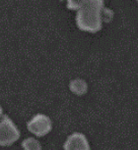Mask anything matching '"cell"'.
I'll return each mask as SVG.
<instances>
[{"label":"cell","mask_w":138,"mask_h":150,"mask_svg":"<svg viewBox=\"0 0 138 150\" xmlns=\"http://www.w3.org/2000/svg\"><path fill=\"white\" fill-rule=\"evenodd\" d=\"M87 0H66V6L70 10H78Z\"/></svg>","instance_id":"obj_7"},{"label":"cell","mask_w":138,"mask_h":150,"mask_svg":"<svg viewBox=\"0 0 138 150\" xmlns=\"http://www.w3.org/2000/svg\"><path fill=\"white\" fill-rule=\"evenodd\" d=\"M2 117H3V109H2V107L0 106V120H1Z\"/></svg>","instance_id":"obj_8"},{"label":"cell","mask_w":138,"mask_h":150,"mask_svg":"<svg viewBox=\"0 0 138 150\" xmlns=\"http://www.w3.org/2000/svg\"><path fill=\"white\" fill-rule=\"evenodd\" d=\"M20 137V132L13 120L8 115H3L0 120V146H9Z\"/></svg>","instance_id":"obj_2"},{"label":"cell","mask_w":138,"mask_h":150,"mask_svg":"<svg viewBox=\"0 0 138 150\" xmlns=\"http://www.w3.org/2000/svg\"><path fill=\"white\" fill-rule=\"evenodd\" d=\"M105 1L87 0L76 10L75 22L79 30L89 33H97L103 27Z\"/></svg>","instance_id":"obj_1"},{"label":"cell","mask_w":138,"mask_h":150,"mask_svg":"<svg viewBox=\"0 0 138 150\" xmlns=\"http://www.w3.org/2000/svg\"><path fill=\"white\" fill-rule=\"evenodd\" d=\"M136 1H137V2H138V0H136Z\"/></svg>","instance_id":"obj_10"},{"label":"cell","mask_w":138,"mask_h":150,"mask_svg":"<svg viewBox=\"0 0 138 150\" xmlns=\"http://www.w3.org/2000/svg\"><path fill=\"white\" fill-rule=\"evenodd\" d=\"M60 1H64V0H60Z\"/></svg>","instance_id":"obj_9"},{"label":"cell","mask_w":138,"mask_h":150,"mask_svg":"<svg viewBox=\"0 0 138 150\" xmlns=\"http://www.w3.org/2000/svg\"><path fill=\"white\" fill-rule=\"evenodd\" d=\"M26 127L32 134L37 137H43L51 132L52 120L44 113H38L29 120Z\"/></svg>","instance_id":"obj_3"},{"label":"cell","mask_w":138,"mask_h":150,"mask_svg":"<svg viewBox=\"0 0 138 150\" xmlns=\"http://www.w3.org/2000/svg\"><path fill=\"white\" fill-rule=\"evenodd\" d=\"M22 147L26 150H40L42 148L41 147V143L35 138H26L22 141Z\"/></svg>","instance_id":"obj_6"},{"label":"cell","mask_w":138,"mask_h":150,"mask_svg":"<svg viewBox=\"0 0 138 150\" xmlns=\"http://www.w3.org/2000/svg\"><path fill=\"white\" fill-rule=\"evenodd\" d=\"M63 148L65 150H89L91 147L85 135H83L82 133L75 132L68 136L64 143Z\"/></svg>","instance_id":"obj_4"},{"label":"cell","mask_w":138,"mask_h":150,"mask_svg":"<svg viewBox=\"0 0 138 150\" xmlns=\"http://www.w3.org/2000/svg\"><path fill=\"white\" fill-rule=\"evenodd\" d=\"M69 89L73 94L77 96H82L87 92V83L83 79H74L71 80L69 83Z\"/></svg>","instance_id":"obj_5"}]
</instances>
